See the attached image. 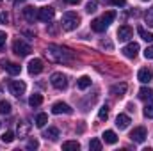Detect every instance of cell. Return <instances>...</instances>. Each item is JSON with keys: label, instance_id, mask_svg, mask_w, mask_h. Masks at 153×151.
<instances>
[{"label": "cell", "instance_id": "obj_39", "mask_svg": "<svg viewBox=\"0 0 153 151\" xmlns=\"http://www.w3.org/2000/svg\"><path fill=\"white\" fill-rule=\"evenodd\" d=\"M111 2H112L114 5H117V7H123V5L126 4V0H111Z\"/></svg>", "mask_w": 153, "mask_h": 151}, {"label": "cell", "instance_id": "obj_20", "mask_svg": "<svg viewBox=\"0 0 153 151\" xmlns=\"http://www.w3.org/2000/svg\"><path fill=\"white\" fill-rule=\"evenodd\" d=\"M5 70L9 71V75H20V71H22V66H20V64H14V62H7Z\"/></svg>", "mask_w": 153, "mask_h": 151}, {"label": "cell", "instance_id": "obj_41", "mask_svg": "<svg viewBox=\"0 0 153 151\" xmlns=\"http://www.w3.org/2000/svg\"><path fill=\"white\" fill-rule=\"evenodd\" d=\"M22 2H25V0H14V5H20Z\"/></svg>", "mask_w": 153, "mask_h": 151}, {"label": "cell", "instance_id": "obj_8", "mask_svg": "<svg viewBox=\"0 0 153 151\" xmlns=\"http://www.w3.org/2000/svg\"><path fill=\"white\" fill-rule=\"evenodd\" d=\"M121 52H123L125 57H128V59H135L137 53H139V44H137V43H128Z\"/></svg>", "mask_w": 153, "mask_h": 151}, {"label": "cell", "instance_id": "obj_38", "mask_svg": "<svg viewBox=\"0 0 153 151\" xmlns=\"http://www.w3.org/2000/svg\"><path fill=\"white\" fill-rule=\"evenodd\" d=\"M144 57H146V59H153V46H148V48L144 50Z\"/></svg>", "mask_w": 153, "mask_h": 151}, {"label": "cell", "instance_id": "obj_33", "mask_svg": "<svg viewBox=\"0 0 153 151\" xmlns=\"http://www.w3.org/2000/svg\"><path fill=\"white\" fill-rule=\"evenodd\" d=\"M2 141H4V142H13V141H14V133H13V132H5V133L2 135Z\"/></svg>", "mask_w": 153, "mask_h": 151}, {"label": "cell", "instance_id": "obj_27", "mask_svg": "<svg viewBox=\"0 0 153 151\" xmlns=\"http://www.w3.org/2000/svg\"><path fill=\"white\" fill-rule=\"evenodd\" d=\"M27 132H29V124H27V123H20V126H18V137H20V139L25 137Z\"/></svg>", "mask_w": 153, "mask_h": 151}, {"label": "cell", "instance_id": "obj_7", "mask_svg": "<svg viewBox=\"0 0 153 151\" xmlns=\"http://www.w3.org/2000/svg\"><path fill=\"white\" fill-rule=\"evenodd\" d=\"M130 139L134 142H144L146 141V128L144 126H137L130 132Z\"/></svg>", "mask_w": 153, "mask_h": 151}, {"label": "cell", "instance_id": "obj_9", "mask_svg": "<svg viewBox=\"0 0 153 151\" xmlns=\"http://www.w3.org/2000/svg\"><path fill=\"white\" fill-rule=\"evenodd\" d=\"M52 112L53 114H71L73 109L68 105V103H62V101H57L52 105Z\"/></svg>", "mask_w": 153, "mask_h": 151}, {"label": "cell", "instance_id": "obj_22", "mask_svg": "<svg viewBox=\"0 0 153 151\" xmlns=\"http://www.w3.org/2000/svg\"><path fill=\"white\" fill-rule=\"evenodd\" d=\"M137 32H139V36H141V38L144 39L146 43H152V41H153V34L150 32V30H146V29L139 27V29H137Z\"/></svg>", "mask_w": 153, "mask_h": 151}, {"label": "cell", "instance_id": "obj_19", "mask_svg": "<svg viewBox=\"0 0 153 151\" xmlns=\"http://www.w3.org/2000/svg\"><path fill=\"white\" fill-rule=\"evenodd\" d=\"M139 98L141 100H153V91L150 87H141L139 89Z\"/></svg>", "mask_w": 153, "mask_h": 151}, {"label": "cell", "instance_id": "obj_43", "mask_svg": "<svg viewBox=\"0 0 153 151\" xmlns=\"http://www.w3.org/2000/svg\"><path fill=\"white\" fill-rule=\"evenodd\" d=\"M143 2H148V0H143Z\"/></svg>", "mask_w": 153, "mask_h": 151}, {"label": "cell", "instance_id": "obj_17", "mask_svg": "<svg viewBox=\"0 0 153 151\" xmlns=\"http://www.w3.org/2000/svg\"><path fill=\"white\" fill-rule=\"evenodd\" d=\"M126 93V84H116L111 87V94H114V96H123Z\"/></svg>", "mask_w": 153, "mask_h": 151}, {"label": "cell", "instance_id": "obj_30", "mask_svg": "<svg viewBox=\"0 0 153 151\" xmlns=\"http://www.w3.org/2000/svg\"><path fill=\"white\" fill-rule=\"evenodd\" d=\"M144 20H146V23L150 25V27H153V5L146 11V14H144Z\"/></svg>", "mask_w": 153, "mask_h": 151}, {"label": "cell", "instance_id": "obj_6", "mask_svg": "<svg viewBox=\"0 0 153 151\" xmlns=\"http://www.w3.org/2000/svg\"><path fill=\"white\" fill-rule=\"evenodd\" d=\"M53 16H55V11H53V7H39L38 9V18L41 21H52L53 20Z\"/></svg>", "mask_w": 153, "mask_h": 151}, {"label": "cell", "instance_id": "obj_40", "mask_svg": "<svg viewBox=\"0 0 153 151\" xmlns=\"http://www.w3.org/2000/svg\"><path fill=\"white\" fill-rule=\"evenodd\" d=\"M66 2H68V4H71V5H76V4H80L82 0H66Z\"/></svg>", "mask_w": 153, "mask_h": 151}, {"label": "cell", "instance_id": "obj_23", "mask_svg": "<svg viewBox=\"0 0 153 151\" xmlns=\"http://www.w3.org/2000/svg\"><path fill=\"white\" fill-rule=\"evenodd\" d=\"M43 103V96L41 94H32L30 98H29V105L30 107H39Z\"/></svg>", "mask_w": 153, "mask_h": 151}, {"label": "cell", "instance_id": "obj_15", "mask_svg": "<svg viewBox=\"0 0 153 151\" xmlns=\"http://www.w3.org/2000/svg\"><path fill=\"white\" fill-rule=\"evenodd\" d=\"M137 78H139V82H143V84H150V82L153 80V73L148 70V68H143V70L139 71Z\"/></svg>", "mask_w": 153, "mask_h": 151}, {"label": "cell", "instance_id": "obj_5", "mask_svg": "<svg viewBox=\"0 0 153 151\" xmlns=\"http://www.w3.org/2000/svg\"><path fill=\"white\" fill-rule=\"evenodd\" d=\"M25 89H27V85H25V82H22V80H11L9 82V91H11V94L13 96H22L23 93H25Z\"/></svg>", "mask_w": 153, "mask_h": 151}, {"label": "cell", "instance_id": "obj_13", "mask_svg": "<svg viewBox=\"0 0 153 151\" xmlns=\"http://www.w3.org/2000/svg\"><path fill=\"white\" fill-rule=\"evenodd\" d=\"M91 29H93L94 32H105V30L109 29V25H107L102 18H96V20L91 21Z\"/></svg>", "mask_w": 153, "mask_h": 151}, {"label": "cell", "instance_id": "obj_29", "mask_svg": "<svg viewBox=\"0 0 153 151\" xmlns=\"http://www.w3.org/2000/svg\"><path fill=\"white\" fill-rule=\"evenodd\" d=\"M98 117H100L102 121H107V117H109V107H107V105H103V107L100 109V112H98Z\"/></svg>", "mask_w": 153, "mask_h": 151}, {"label": "cell", "instance_id": "obj_32", "mask_svg": "<svg viewBox=\"0 0 153 151\" xmlns=\"http://www.w3.org/2000/svg\"><path fill=\"white\" fill-rule=\"evenodd\" d=\"M39 148V142L32 137V139H29V142H27V150H38Z\"/></svg>", "mask_w": 153, "mask_h": 151}, {"label": "cell", "instance_id": "obj_28", "mask_svg": "<svg viewBox=\"0 0 153 151\" xmlns=\"http://www.w3.org/2000/svg\"><path fill=\"white\" fill-rule=\"evenodd\" d=\"M0 114H11V103L2 100L0 101Z\"/></svg>", "mask_w": 153, "mask_h": 151}, {"label": "cell", "instance_id": "obj_11", "mask_svg": "<svg viewBox=\"0 0 153 151\" xmlns=\"http://www.w3.org/2000/svg\"><path fill=\"white\" fill-rule=\"evenodd\" d=\"M132 36H134V30H132L128 25H123V27L117 29V39H119V41H128Z\"/></svg>", "mask_w": 153, "mask_h": 151}, {"label": "cell", "instance_id": "obj_24", "mask_svg": "<svg viewBox=\"0 0 153 151\" xmlns=\"http://www.w3.org/2000/svg\"><path fill=\"white\" fill-rule=\"evenodd\" d=\"M62 150H66V151H70V150L78 151V150H80V144H78L76 141H68V142H64V144H62Z\"/></svg>", "mask_w": 153, "mask_h": 151}, {"label": "cell", "instance_id": "obj_2", "mask_svg": "<svg viewBox=\"0 0 153 151\" xmlns=\"http://www.w3.org/2000/svg\"><path fill=\"white\" fill-rule=\"evenodd\" d=\"M61 25L64 30H75L76 27L80 25V16L76 13H64L62 14V20H61Z\"/></svg>", "mask_w": 153, "mask_h": 151}, {"label": "cell", "instance_id": "obj_37", "mask_svg": "<svg viewBox=\"0 0 153 151\" xmlns=\"http://www.w3.org/2000/svg\"><path fill=\"white\" fill-rule=\"evenodd\" d=\"M9 21V14L7 13H0V25H5Z\"/></svg>", "mask_w": 153, "mask_h": 151}, {"label": "cell", "instance_id": "obj_14", "mask_svg": "<svg viewBox=\"0 0 153 151\" xmlns=\"http://www.w3.org/2000/svg\"><path fill=\"white\" fill-rule=\"evenodd\" d=\"M128 124H130V117H128L126 114H119V115L116 117V126H117L119 130L128 128Z\"/></svg>", "mask_w": 153, "mask_h": 151}, {"label": "cell", "instance_id": "obj_4", "mask_svg": "<svg viewBox=\"0 0 153 151\" xmlns=\"http://www.w3.org/2000/svg\"><path fill=\"white\" fill-rule=\"evenodd\" d=\"M50 84L55 87V89H59V91H62V89H66L68 87V76L62 75V73H52L50 76Z\"/></svg>", "mask_w": 153, "mask_h": 151}, {"label": "cell", "instance_id": "obj_25", "mask_svg": "<svg viewBox=\"0 0 153 151\" xmlns=\"http://www.w3.org/2000/svg\"><path fill=\"white\" fill-rule=\"evenodd\" d=\"M46 123H48V115H46V114H38V117H36V126H38V128H45Z\"/></svg>", "mask_w": 153, "mask_h": 151}, {"label": "cell", "instance_id": "obj_42", "mask_svg": "<svg viewBox=\"0 0 153 151\" xmlns=\"http://www.w3.org/2000/svg\"><path fill=\"white\" fill-rule=\"evenodd\" d=\"M103 2H111V0H103Z\"/></svg>", "mask_w": 153, "mask_h": 151}, {"label": "cell", "instance_id": "obj_36", "mask_svg": "<svg viewBox=\"0 0 153 151\" xmlns=\"http://www.w3.org/2000/svg\"><path fill=\"white\" fill-rule=\"evenodd\" d=\"M5 41H7L5 32H0V52H4V48H5Z\"/></svg>", "mask_w": 153, "mask_h": 151}, {"label": "cell", "instance_id": "obj_16", "mask_svg": "<svg viewBox=\"0 0 153 151\" xmlns=\"http://www.w3.org/2000/svg\"><path fill=\"white\" fill-rule=\"evenodd\" d=\"M43 137H45V139H50V141H57V137H59V130H57L55 126H50L48 130L43 132Z\"/></svg>", "mask_w": 153, "mask_h": 151}, {"label": "cell", "instance_id": "obj_35", "mask_svg": "<svg viewBox=\"0 0 153 151\" xmlns=\"http://www.w3.org/2000/svg\"><path fill=\"white\" fill-rule=\"evenodd\" d=\"M85 11H87L89 14L94 13V11H96V2H87V4H85Z\"/></svg>", "mask_w": 153, "mask_h": 151}, {"label": "cell", "instance_id": "obj_18", "mask_svg": "<svg viewBox=\"0 0 153 151\" xmlns=\"http://www.w3.org/2000/svg\"><path fill=\"white\" fill-rule=\"evenodd\" d=\"M102 137H103V141H105L107 144H116V142H117V135H116L112 130L103 132V135H102Z\"/></svg>", "mask_w": 153, "mask_h": 151}, {"label": "cell", "instance_id": "obj_34", "mask_svg": "<svg viewBox=\"0 0 153 151\" xmlns=\"http://www.w3.org/2000/svg\"><path fill=\"white\" fill-rule=\"evenodd\" d=\"M144 115H146L148 119H153V103H150V105L144 107Z\"/></svg>", "mask_w": 153, "mask_h": 151}, {"label": "cell", "instance_id": "obj_1", "mask_svg": "<svg viewBox=\"0 0 153 151\" xmlns=\"http://www.w3.org/2000/svg\"><path fill=\"white\" fill-rule=\"evenodd\" d=\"M46 55H48L50 61L59 62V64H64V62H70V61H71V55H70L64 48H61V46H57V44H48Z\"/></svg>", "mask_w": 153, "mask_h": 151}, {"label": "cell", "instance_id": "obj_44", "mask_svg": "<svg viewBox=\"0 0 153 151\" xmlns=\"http://www.w3.org/2000/svg\"><path fill=\"white\" fill-rule=\"evenodd\" d=\"M0 4H2V0H0Z\"/></svg>", "mask_w": 153, "mask_h": 151}, {"label": "cell", "instance_id": "obj_26", "mask_svg": "<svg viewBox=\"0 0 153 151\" xmlns=\"http://www.w3.org/2000/svg\"><path fill=\"white\" fill-rule=\"evenodd\" d=\"M114 18H116V13H114V11H107V13L102 16V20H103L107 25H111V23L114 21Z\"/></svg>", "mask_w": 153, "mask_h": 151}, {"label": "cell", "instance_id": "obj_31", "mask_svg": "<svg viewBox=\"0 0 153 151\" xmlns=\"http://www.w3.org/2000/svg\"><path fill=\"white\" fill-rule=\"evenodd\" d=\"M89 150H93V151H100V150H102V142H100L98 139H93V141L89 142Z\"/></svg>", "mask_w": 153, "mask_h": 151}, {"label": "cell", "instance_id": "obj_12", "mask_svg": "<svg viewBox=\"0 0 153 151\" xmlns=\"http://www.w3.org/2000/svg\"><path fill=\"white\" fill-rule=\"evenodd\" d=\"M23 16H25V20H27V21L34 23V20L38 18V9H36V7H32V5H27V7L23 9Z\"/></svg>", "mask_w": 153, "mask_h": 151}, {"label": "cell", "instance_id": "obj_10", "mask_svg": "<svg viewBox=\"0 0 153 151\" xmlns=\"http://www.w3.org/2000/svg\"><path fill=\"white\" fill-rule=\"evenodd\" d=\"M43 61L41 59H32L30 62H29V73L30 75H39L41 71H43Z\"/></svg>", "mask_w": 153, "mask_h": 151}, {"label": "cell", "instance_id": "obj_3", "mask_svg": "<svg viewBox=\"0 0 153 151\" xmlns=\"http://www.w3.org/2000/svg\"><path fill=\"white\" fill-rule=\"evenodd\" d=\"M13 52H14L16 55H20V57H27V55L32 52V48H30V44H27L25 41L16 39V41L13 43Z\"/></svg>", "mask_w": 153, "mask_h": 151}, {"label": "cell", "instance_id": "obj_21", "mask_svg": "<svg viewBox=\"0 0 153 151\" xmlns=\"http://www.w3.org/2000/svg\"><path fill=\"white\" fill-rule=\"evenodd\" d=\"M89 85H91V78H89V76L84 75L76 80V87H78V89H87Z\"/></svg>", "mask_w": 153, "mask_h": 151}]
</instances>
